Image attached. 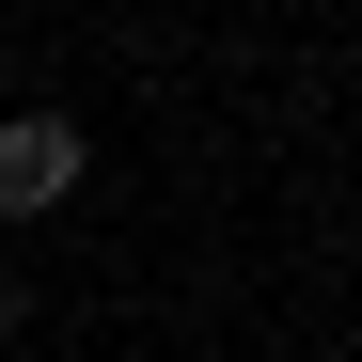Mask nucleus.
<instances>
[{
	"label": "nucleus",
	"mask_w": 362,
	"mask_h": 362,
	"mask_svg": "<svg viewBox=\"0 0 362 362\" xmlns=\"http://www.w3.org/2000/svg\"><path fill=\"white\" fill-rule=\"evenodd\" d=\"M0 331H16V284H0Z\"/></svg>",
	"instance_id": "2"
},
{
	"label": "nucleus",
	"mask_w": 362,
	"mask_h": 362,
	"mask_svg": "<svg viewBox=\"0 0 362 362\" xmlns=\"http://www.w3.org/2000/svg\"><path fill=\"white\" fill-rule=\"evenodd\" d=\"M79 173H95V142L64 127V110H0V221H47Z\"/></svg>",
	"instance_id": "1"
}]
</instances>
